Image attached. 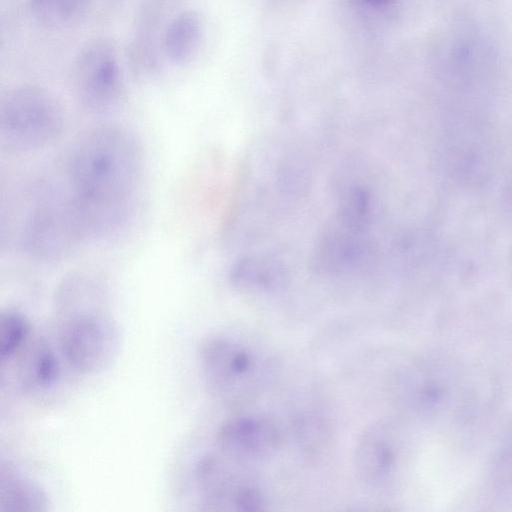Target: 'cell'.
I'll return each mask as SVG.
<instances>
[{
    "label": "cell",
    "instance_id": "6da1fadb",
    "mask_svg": "<svg viewBox=\"0 0 512 512\" xmlns=\"http://www.w3.org/2000/svg\"><path fill=\"white\" fill-rule=\"evenodd\" d=\"M142 167L138 142L120 126L95 127L77 141L67 164L68 185L85 210L92 236L126 218Z\"/></svg>",
    "mask_w": 512,
    "mask_h": 512
},
{
    "label": "cell",
    "instance_id": "7a4b0ae2",
    "mask_svg": "<svg viewBox=\"0 0 512 512\" xmlns=\"http://www.w3.org/2000/svg\"><path fill=\"white\" fill-rule=\"evenodd\" d=\"M64 110L53 93L36 84L18 85L0 105V139L12 151H33L50 146L63 133Z\"/></svg>",
    "mask_w": 512,
    "mask_h": 512
},
{
    "label": "cell",
    "instance_id": "3957f363",
    "mask_svg": "<svg viewBox=\"0 0 512 512\" xmlns=\"http://www.w3.org/2000/svg\"><path fill=\"white\" fill-rule=\"evenodd\" d=\"M92 237L85 211L69 185L51 191L33 206L25 221L22 244L39 260H57Z\"/></svg>",
    "mask_w": 512,
    "mask_h": 512
},
{
    "label": "cell",
    "instance_id": "277c9868",
    "mask_svg": "<svg viewBox=\"0 0 512 512\" xmlns=\"http://www.w3.org/2000/svg\"><path fill=\"white\" fill-rule=\"evenodd\" d=\"M199 362L209 391L229 403L250 400L266 377V361L261 355L230 336L207 338L200 347Z\"/></svg>",
    "mask_w": 512,
    "mask_h": 512
},
{
    "label": "cell",
    "instance_id": "5b68a950",
    "mask_svg": "<svg viewBox=\"0 0 512 512\" xmlns=\"http://www.w3.org/2000/svg\"><path fill=\"white\" fill-rule=\"evenodd\" d=\"M59 346L76 371L93 374L107 368L120 349V332L111 317L91 307L73 308L62 322Z\"/></svg>",
    "mask_w": 512,
    "mask_h": 512
},
{
    "label": "cell",
    "instance_id": "8992f818",
    "mask_svg": "<svg viewBox=\"0 0 512 512\" xmlns=\"http://www.w3.org/2000/svg\"><path fill=\"white\" fill-rule=\"evenodd\" d=\"M72 68L74 86L85 108L103 112L119 102L125 88L124 67L111 39L98 37L87 42Z\"/></svg>",
    "mask_w": 512,
    "mask_h": 512
},
{
    "label": "cell",
    "instance_id": "52a82bcc",
    "mask_svg": "<svg viewBox=\"0 0 512 512\" xmlns=\"http://www.w3.org/2000/svg\"><path fill=\"white\" fill-rule=\"evenodd\" d=\"M221 453L236 463L258 462L273 455L281 444L279 427L271 419L239 414L224 421L217 432Z\"/></svg>",
    "mask_w": 512,
    "mask_h": 512
},
{
    "label": "cell",
    "instance_id": "ba28073f",
    "mask_svg": "<svg viewBox=\"0 0 512 512\" xmlns=\"http://www.w3.org/2000/svg\"><path fill=\"white\" fill-rule=\"evenodd\" d=\"M204 31V22L197 10L185 7L172 12L158 35V58L175 68L189 65L199 53Z\"/></svg>",
    "mask_w": 512,
    "mask_h": 512
},
{
    "label": "cell",
    "instance_id": "9c48e42d",
    "mask_svg": "<svg viewBox=\"0 0 512 512\" xmlns=\"http://www.w3.org/2000/svg\"><path fill=\"white\" fill-rule=\"evenodd\" d=\"M354 458L357 475L366 485L384 487L392 479L397 450L384 423L374 424L362 434Z\"/></svg>",
    "mask_w": 512,
    "mask_h": 512
},
{
    "label": "cell",
    "instance_id": "30bf717a",
    "mask_svg": "<svg viewBox=\"0 0 512 512\" xmlns=\"http://www.w3.org/2000/svg\"><path fill=\"white\" fill-rule=\"evenodd\" d=\"M49 500L41 486L18 474L1 475L0 512H44Z\"/></svg>",
    "mask_w": 512,
    "mask_h": 512
},
{
    "label": "cell",
    "instance_id": "8fae6325",
    "mask_svg": "<svg viewBox=\"0 0 512 512\" xmlns=\"http://www.w3.org/2000/svg\"><path fill=\"white\" fill-rule=\"evenodd\" d=\"M89 4L90 0H26V9L43 29L61 31L79 23Z\"/></svg>",
    "mask_w": 512,
    "mask_h": 512
},
{
    "label": "cell",
    "instance_id": "7c38bea8",
    "mask_svg": "<svg viewBox=\"0 0 512 512\" xmlns=\"http://www.w3.org/2000/svg\"><path fill=\"white\" fill-rule=\"evenodd\" d=\"M26 382L34 388L46 389L56 383L60 366L54 351L45 344L37 345L26 363Z\"/></svg>",
    "mask_w": 512,
    "mask_h": 512
},
{
    "label": "cell",
    "instance_id": "4fadbf2b",
    "mask_svg": "<svg viewBox=\"0 0 512 512\" xmlns=\"http://www.w3.org/2000/svg\"><path fill=\"white\" fill-rule=\"evenodd\" d=\"M29 333V322L23 314L7 310L0 316V361H10L22 348Z\"/></svg>",
    "mask_w": 512,
    "mask_h": 512
},
{
    "label": "cell",
    "instance_id": "5bb4252c",
    "mask_svg": "<svg viewBox=\"0 0 512 512\" xmlns=\"http://www.w3.org/2000/svg\"><path fill=\"white\" fill-rule=\"evenodd\" d=\"M501 473H504L505 476L512 481V452L508 453V455L501 461Z\"/></svg>",
    "mask_w": 512,
    "mask_h": 512
},
{
    "label": "cell",
    "instance_id": "9a60e30c",
    "mask_svg": "<svg viewBox=\"0 0 512 512\" xmlns=\"http://www.w3.org/2000/svg\"><path fill=\"white\" fill-rule=\"evenodd\" d=\"M371 2L373 3H377V4H380L381 2L385 1V0H370Z\"/></svg>",
    "mask_w": 512,
    "mask_h": 512
}]
</instances>
